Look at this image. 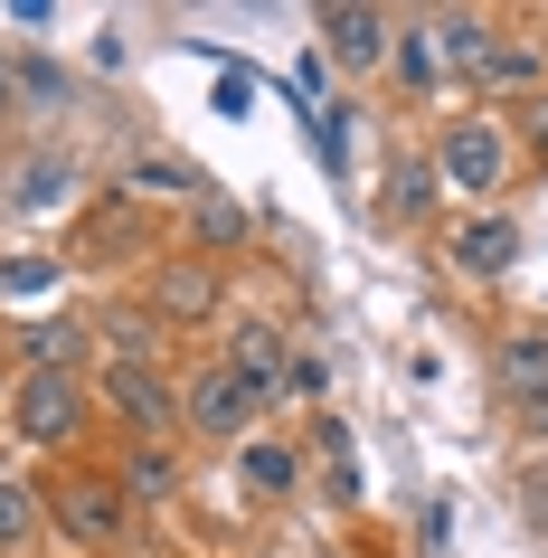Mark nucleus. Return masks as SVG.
<instances>
[{"label": "nucleus", "mask_w": 548, "mask_h": 558, "mask_svg": "<svg viewBox=\"0 0 548 558\" xmlns=\"http://www.w3.org/2000/svg\"><path fill=\"white\" fill-rule=\"evenodd\" d=\"M151 323L171 331V323H208L218 313V265L208 256H171V265H151Z\"/></svg>", "instance_id": "nucleus-9"}, {"label": "nucleus", "mask_w": 548, "mask_h": 558, "mask_svg": "<svg viewBox=\"0 0 548 558\" xmlns=\"http://www.w3.org/2000/svg\"><path fill=\"white\" fill-rule=\"evenodd\" d=\"M190 228H199V256H218V246L246 236V208H236V199H199V208H190Z\"/></svg>", "instance_id": "nucleus-19"}, {"label": "nucleus", "mask_w": 548, "mask_h": 558, "mask_svg": "<svg viewBox=\"0 0 548 558\" xmlns=\"http://www.w3.org/2000/svg\"><path fill=\"white\" fill-rule=\"evenodd\" d=\"M321 38H331V58H341V66H388L398 20H388V10H360V0H331V10H321Z\"/></svg>", "instance_id": "nucleus-11"}, {"label": "nucleus", "mask_w": 548, "mask_h": 558, "mask_svg": "<svg viewBox=\"0 0 548 558\" xmlns=\"http://www.w3.org/2000/svg\"><path fill=\"white\" fill-rule=\"evenodd\" d=\"M0 86H10V76H0Z\"/></svg>", "instance_id": "nucleus-26"}, {"label": "nucleus", "mask_w": 548, "mask_h": 558, "mask_svg": "<svg viewBox=\"0 0 548 558\" xmlns=\"http://www.w3.org/2000/svg\"><path fill=\"white\" fill-rule=\"evenodd\" d=\"M313 445H321V473H331V501H360V454H350V426H341V416H313Z\"/></svg>", "instance_id": "nucleus-17"}, {"label": "nucleus", "mask_w": 548, "mask_h": 558, "mask_svg": "<svg viewBox=\"0 0 548 558\" xmlns=\"http://www.w3.org/2000/svg\"><path fill=\"white\" fill-rule=\"evenodd\" d=\"M388 66H398V86H416V95H435L445 76H454V58H445L435 20H406V29H398V48H388Z\"/></svg>", "instance_id": "nucleus-12"}, {"label": "nucleus", "mask_w": 548, "mask_h": 558, "mask_svg": "<svg viewBox=\"0 0 548 558\" xmlns=\"http://www.w3.org/2000/svg\"><path fill=\"white\" fill-rule=\"evenodd\" d=\"M114 483H123V501H171V493H180V454H161V445H133Z\"/></svg>", "instance_id": "nucleus-16"}, {"label": "nucleus", "mask_w": 548, "mask_h": 558, "mask_svg": "<svg viewBox=\"0 0 548 558\" xmlns=\"http://www.w3.org/2000/svg\"><path fill=\"white\" fill-rule=\"evenodd\" d=\"M95 341L114 360H161V323H151V303H114V313H95Z\"/></svg>", "instance_id": "nucleus-14"}, {"label": "nucleus", "mask_w": 548, "mask_h": 558, "mask_svg": "<svg viewBox=\"0 0 548 558\" xmlns=\"http://www.w3.org/2000/svg\"><path fill=\"white\" fill-rule=\"evenodd\" d=\"M256 388L236 379L228 360H199V369H190V379H180V426H190V436L199 445H246L256 436Z\"/></svg>", "instance_id": "nucleus-5"}, {"label": "nucleus", "mask_w": 548, "mask_h": 558, "mask_svg": "<svg viewBox=\"0 0 548 558\" xmlns=\"http://www.w3.org/2000/svg\"><path fill=\"white\" fill-rule=\"evenodd\" d=\"M426 199H435V171H388V228H406V218H426Z\"/></svg>", "instance_id": "nucleus-20"}, {"label": "nucleus", "mask_w": 548, "mask_h": 558, "mask_svg": "<svg viewBox=\"0 0 548 558\" xmlns=\"http://www.w3.org/2000/svg\"><path fill=\"white\" fill-rule=\"evenodd\" d=\"M86 351H95V323H29L20 331L29 369H86Z\"/></svg>", "instance_id": "nucleus-13"}, {"label": "nucleus", "mask_w": 548, "mask_h": 558, "mask_svg": "<svg viewBox=\"0 0 548 558\" xmlns=\"http://www.w3.org/2000/svg\"><path fill=\"white\" fill-rule=\"evenodd\" d=\"M38 483H20V473H0V549H20V539H38Z\"/></svg>", "instance_id": "nucleus-18"}, {"label": "nucleus", "mask_w": 548, "mask_h": 558, "mask_svg": "<svg viewBox=\"0 0 548 558\" xmlns=\"http://www.w3.org/2000/svg\"><path fill=\"white\" fill-rule=\"evenodd\" d=\"M445 256H454L463 275H473V284L511 275V265H520V218H511V208H473V218H463V228L445 236Z\"/></svg>", "instance_id": "nucleus-10"}, {"label": "nucleus", "mask_w": 548, "mask_h": 558, "mask_svg": "<svg viewBox=\"0 0 548 558\" xmlns=\"http://www.w3.org/2000/svg\"><path fill=\"white\" fill-rule=\"evenodd\" d=\"M38 511L58 521V539H76V549H114L123 521H133V501H123L114 473H86V464H66L38 483Z\"/></svg>", "instance_id": "nucleus-3"}, {"label": "nucleus", "mask_w": 548, "mask_h": 558, "mask_svg": "<svg viewBox=\"0 0 548 558\" xmlns=\"http://www.w3.org/2000/svg\"><path fill=\"white\" fill-rule=\"evenodd\" d=\"M48 275H58V256H10V275H0V284H10V294H38Z\"/></svg>", "instance_id": "nucleus-22"}, {"label": "nucleus", "mask_w": 548, "mask_h": 558, "mask_svg": "<svg viewBox=\"0 0 548 558\" xmlns=\"http://www.w3.org/2000/svg\"><path fill=\"white\" fill-rule=\"evenodd\" d=\"M473 95L491 105H539L548 95V38H520V29H491V48L473 58Z\"/></svg>", "instance_id": "nucleus-7"}, {"label": "nucleus", "mask_w": 548, "mask_h": 558, "mask_svg": "<svg viewBox=\"0 0 548 558\" xmlns=\"http://www.w3.org/2000/svg\"><path fill=\"white\" fill-rule=\"evenodd\" d=\"M236 369V379L256 388V408H275V398H293V331L284 323H236L228 351H218Z\"/></svg>", "instance_id": "nucleus-8"}, {"label": "nucleus", "mask_w": 548, "mask_h": 558, "mask_svg": "<svg viewBox=\"0 0 548 558\" xmlns=\"http://www.w3.org/2000/svg\"><path fill=\"white\" fill-rule=\"evenodd\" d=\"M95 408H114V426H133V436H171L180 426V379L161 369V360H105L95 369Z\"/></svg>", "instance_id": "nucleus-4"}, {"label": "nucleus", "mask_w": 548, "mask_h": 558, "mask_svg": "<svg viewBox=\"0 0 548 558\" xmlns=\"http://www.w3.org/2000/svg\"><path fill=\"white\" fill-rule=\"evenodd\" d=\"M435 190H463V199H501V190H511V171H520V133L501 114H483V105H473V114H445L435 123Z\"/></svg>", "instance_id": "nucleus-1"}, {"label": "nucleus", "mask_w": 548, "mask_h": 558, "mask_svg": "<svg viewBox=\"0 0 548 558\" xmlns=\"http://www.w3.org/2000/svg\"><path fill=\"white\" fill-rule=\"evenodd\" d=\"M66 190H76V171H66V161H29V171H20V190H10V199H20V208H58Z\"/></svg>", "instance_id": "nucleus-21"}, {"label": "nucleus", "mask_w": 548, "mask_h": 558, "mask_svg": "<svg viewBox=\"0 0 548 558\" xmlns=\"http://www.w3.org/2000/svg\"><path fill=\"white\" fill-rule=\"evenodd\" d=\"M520 151H529V161H548V95L529 105V133H520Z\"/></svg>", "instance_id": "nucleus-25"}, {"label": "nucleus", "mask_w": 548, "mask_h": 558, "mask_svg": "<svg viewBox=\"0 0 548 558\" xmlns=\"http://www.w3.org/2000/svg\"><path fill=\"white\" fill-rule=\"evenodd\" d=\"M321 388H331V379H321V360H313V351H293V398H321Z\"/></svg>", "instance_id": "nucleus-24"}, {"label": "nucleus", "mask_w": 548, "mask_h": 558, "mask_svg": "<svg viewBox=\"0 0 548 558\" xmlns=\"http://www.w3.org/2000/svg\"><path fill=\"white\" fill-rule=\"evenodd\" d=\"M236 464H246V493H293V483H303V454H293V445H275V436H246L236 445Z\"/></svg>", "instance_id": "nucleus-15"}, {"label": "nucleus", "mask_w": 548, "mask_h": 558, "mask_svg": "<svg viewBox=\"0 0 548 558\" xmlns=\"http://www.w3.org/2000/svg\"><path fill=\"white\" fill-rule=\"evenodd\" d=\"M246 95H256V76H246V66H228V76H218V114H246Z\"/></svg>", "instance_id": "nucleus-23"}, {"label": "nucleus", "mask_w": 548, "mask_h": 558, "mask_svg": "<svg viewBox=\"0 0 548 558\" xmlns=\"http://www.w3.org/2000/svg\"><path fill=\"white\" fill-rule=\"evenodd\" d=\"M86 416H95L86 369H20V388H10V426H20V445H38V454H66V445L86 436Z\"/></svg>", "instance_id": "nucleus-2"}, {"label": "nucleus", "mask_w": 548, "mask_h": 558, "mask_svg": "<svg viewBox=\"0 0 548 558\" xmlns=\"http://www.w3.org/2000/svg\"><path fill=\"white\" fill-rule=\"evenodd\" d=\"M491 379H501V398L520 408V426L548 436V323H511L501 331V341H491Z\"/></svg>", "instance_id": "nucleus-6"}]
</instances>
